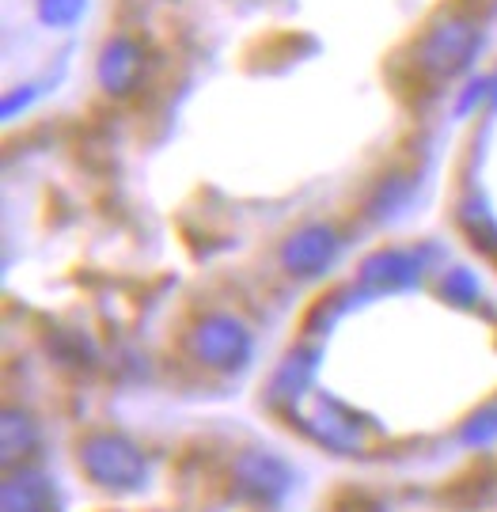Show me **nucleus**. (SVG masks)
Listing matches in <instances>:
<instances>
[{"instance_id": "2eb2a0df", "label": "nucleus", "mask_w": 497, "mask_h": 512, "mask_svg": "<svg viewBox=\"0 0 497 512\" xmlns=\"http://www.w3.org/2000/svg\"><path fill=\"white\" fill-rule=\"evenodd\" d=\"M497 437V403L494 406H482L475 418L463 421L460 440L463 444H486V440Z\"/></svg>"}, {"instance_id": "dca6fc26", "label": "nucleus", "mask_w": 497, "mask_h": 512, "mask_svg": "<svg viewBox=\"0 0 497 512\" xmlns=\"http://www.w3.org/2000/svg\"><path fill=\"white\" fill-rule=\"evenodd\" d=\"M494 103H497V80H494Z\"/></svg>"}, {"instance_id": "f03ea898", "label": "nucleus", "mask_w": 497, "mask_h": 512, "mask_svg": "<svg viewBox=\"0 0 497 512\" xmlns=\"http://www.w3.org/2000/svg\"><path fill=\"white\" fill-rule=\"evenodd\" d=\"M190 353L194 361L213 372H240V368L251 365L255 357V338L251 330L243 327L236 315H224V311H213V315H202L194 330H190Z\"/></svg>"}, {"instance_id": "39448f33", "label": "nucleus", "mask_w": 497, "mask_h": 512, "mask_svg": "<svg viewBox=\"0 0 497 512\" xmlns=\"http://www.w3.org/2000/svg\"><path fill=\"white\" fill-rule=\"evenodd\" d=\"M145 76V50L126 35H114L103 42V50L95 57V80L99 88L114 99L129 95Z\"/></svg>"}, {"instance_id": "ddd939ff", "label": "nucleus", "mask_w": 497, "mask_h": 512, "mask_svg": "<svg viewBox=\"0 0 497 512\" xmlns=\"http://www.w3.org/2000/svg\"><path fill=\"white\" fill-rule=\"evenodd\" d=\"M479 277L471 274V270H452V274L441 281V296L448 304H456V308H467V304H475L479 300Z\"/></svg>"}, {"instance_id": "f257e3e1", "label": "nucleus", "mask_w": 497, "mask_h": 512, "mask_svg": "<svg viewBox=\"0 0 497 512\" xmlns=\"http://www.w3.org/2000/svg\"><path fill=\"white\" fill-rule=\"evenodd\" d=\"M80 471L103 490H141L148 463L133 440L118 433H92L80 440Z\"/></svg>"}, {"instance_id": "0eeeda50", "label": "nucleus", "mask_w": 497, "mask_h": 512, "mask_svg": "<svg viewBox=\"0 0 497 512\" xmlns=\"http://www.w3.org/2000/svg\"><path fill=\"white\" fill-rule=\"evenodd\" d=\"M236 482L243 494L255 501H277L293 486V471L285 459L266 456V452H243L236 459Z\"/></svg>"}, {"instance_id": "4468645a", "label": "nucleus", "mask_w": 497, "mask_h": 512, "mask_svg": "<svg viewBox=\"0 0 497 512\" xmlns=\"http://www.w3.org/2000/svg\"><path fill=\"white\" fill-rule=\"evenodd\" d=\"M88 0H38V19L46 27H73L84 16Z\"/></svg>"}, {"instance_id": "9b49d317", "label": "nucleus", "mask_w": 497, "mask_h": 512, "mask_svg": "<svg viewBox=\"0 0 497 512\" xmlns=\"http://www.w3.org/2000/svg\"><path fill=\"white\" fill-rule=\"evenodd\" d=\"M38 440H42V433H38V421L31 414H23L16 406L0 414V456H4V467H19L38 448Z\"/></svg>"}, {"instance_id": "f8f14e48", "label": "nucleus", "mask_w": 497, "mask_h": 512, "mask_svg": "<svg viewBox=\"0 0 497 512\" xmlns=\"http://www.w3.org/2000/svg\"><path fill=\"white\" fill-rule=\"evenodd\" d=\"M460 224L482 251H494L497 255V220L490 217V209H486L482 198H467V202L460 205Z\"/></svg>"}, {"instance_id": "1a4fd4ad", "label": "nucleus", "mask_w": 497, "mask_h": 512, "mask_svg": "<svg viewBox=\"0 0 497 512\" xmlns=\"http://www.w3.org/2000/svg\"><path fill=\"white\" fill-rule=\"evenodd\" d=\"M312 433L327 448L334 452H357L361 444H365V429H361V421L353 414L350 406L342 403H323L319 406V414L312 418Z\"/></svg>"}, {"instance_id": "20e7f679", "label": "nucleus", "mask_w": 497, "mask_h": 512, "mask_svg": "<svg viewBox=\"0 0 497 512\" xmlns=\"http://www.w3.org/2000/svg\"><path fill=\"white\" fill-rule=\"evenodd\" d=\"M342 255V236L334 232L331 224H300L293 236L281 243V251H277V262H281V270L289 277H300V281H308V277H323L331 270L334 262Z\"/></svg>"}, {"instance_id": "6e6552de", "label": "nucleus", "mask_w": 497, "mask_h": 512, "mask_svg": "<svg viewBox=\"0 0 497 512\" xmlns=\"http://www.w3.org/2000/svg\"><path fill=\"white\" fill-rule=\"evenodd\" d=\"M0 512H57L54 482L31 467H12L0 482Z\"/></svg>"}, {"instance_id": "423d86ee", "label": "nucleus", "mask_w": 497, "mask_h": 512, "mask_svg": "<svg viewBox=\"0 0 497 512\" xmlns=\"http://www.w3.org/2000/svg\"><path fill=\"white\" fill-rule=\"evenodd\" d=\"M425 258L403 247H384L361 262V285L380 289V293H395V289H414L422 281Z\"/></svg>"}, {"instance_id": "7ed1b4c3", "label": "nucleus", "mask_w": 497, "mask_h": 512, "mask_svg": "<svg viewBox=\"0 0 497 512\" xmlns=\"http://www.w3.org/2000/svg\"><path fill=\"white\" fill-rule=\"evenodd\" d=\"M479 50H482V35L471 19L467 16H441L422 35L418 61H422L425 73L448 80V76L471 69V65H475V57H479Z\"/></svg>"}, {"instance_id": "9d476101", "label": "nucleus", "mask_w": 497, "mask_h": 512, "mask_svg": "<svg viewBox=\"0 0 497 512\" xmlns=\"http://www.w3.org/2000/svg\"><path fill=\"white\" fill-rule=\"evenodd\" d=\"M315 365H319V349L296 346L293 353H285V361L270 380V403H296L312 387Z\"/></svg>"}]
</instances>
